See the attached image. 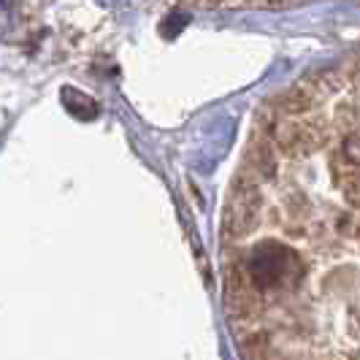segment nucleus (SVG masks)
<instances>
[{
	"instance_id": "1",
	"label": "nucleus",
	"mask_w": 360,
	"mask_h": 360,
	"mask_svg": "<svg viewBox=\"0 0 360 360\" xmlns=\"http://www.w3.org/2000/svg\"><path fill=\"white\" fill-rule=\"evenodd\" d=\"M285 257H290L285 247L279 244H263L250 255V271L260 288H271L285 274Z\"/></svg>"
}]
</instances>
